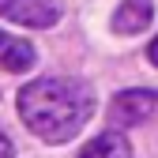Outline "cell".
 <instances>
[{
	"label": "cell",
	"mask_w": 158,
	"mask_h": 158,
	"mask_svg": "<svg viewBox=\"0 0 158 158\" xmlns=\"http://www.w3.org/2000/svg\"><path fill=\"white\" fill-rule=\"evenodd\" d=\"M19 117L42 143H68L94 117V87L75 75L34 79L19 90Z\"/></svg>",
	"instance_id": "obj_1"
},
{
	"label": "cell",
	"mask_w": 158,
	"mask_h": 158,
	"mask_svg": "<svg viewBox=\"0 0 158 158\" xmlns=\"http://www.w3.org/2000/svg\"><path fill=\"white\" fill-rule=\"evenodd\" d=\"M0 19L19 23V27L45 30V27H56L60 4L56 0H0Z\"/></svg>",
	"instance_id": "obj_3"
},
{
	"label": "cell",
	"mask_w": 158,
	"mask_h": 158,
	"mask_svg": "<svg viewBox=\"0 0 158 158\" xmlns=\"http://www.w3.org/2000/svg\"><path fill=\"white\" fill-rule=\"evenodd\" d=\"M75 158H132V143L124 139V132L121 128H113V132H102V135H94V139L79 151Z\"/></svg>",
	"instance_id": "obj_5"
},
{
	"label": "cell",
	"mask_w": 158,
	"mask_h": 158,
	"mask_svg": "<svg viewBox=\"0 0 158 158\" xmlns=\"http://www.w3.org/2000/svg\"><path fill=\"white\" fill-rule=\"evenodd\" d=\"M147 56H151V64H158V38L151 42V49H147Z\"/></svg>",
	"instance_id": "obj_8"
},
{
	"label": "cell",
	"mask_w": 158,
	"mask_h": 158,
	"mask_svg": "<svg viewBox=\"0 0 158 158\" xmlns=\"http://www.w3.org/2000/svg\"><path fill=\"white\" fill-rule=\"evenodd\" d=\"M11 154H15V147H11V139H8L4 132H0V158H11Z\"/></svg>",
	"instance_id": "obj_7"
},
{
	"label": "cell",
	"mask_w": 158,
	"mask_h": 158,
	"mask_svg": "<svg viewBox=\"0 0 158 158\" xmlns=\"http://www.w3.org/2000/svg\"><path fill=\"white\" fill-rule=\"evenodd\" d=\"M154 106H158V94L154 90L128 87V90H121L109 102V128H132V124H139V121H147V117L154 113Z\"/></svg>",
	"instance_id": "obj_2"
},
{
	"label": "cell",
	"mask_w": 158,
	"mask_h": 158,
	"mask_svg": "<svg viewBox=\"0 0 158 158\" xmlns=\"http://www.w3.org/2000/svg\"><path fill=\"white\" fill-rule=\"evenodd\" d=\"M4 42H8V34H4V30H0V45H4Z\"/></svg>",
	"instance_id": "obj_9"
},
{
	"label": "cell",
	"mask_w": 158,
	"mask_h": 158,
	"mask_svg": "<svg viewBox=\"0 0 158 158\" xmlns=\"http://www.w3.org/2000/svg\"><path fill=\"white\" fill-rule=\"evenodd\" d=\"M34 56L38 53L27 38H8L0 45V68L4 72H27V68H34Z\"/></svg>",
	"instance_id": "obj_6"
},
{
	"label": "cell",
	"mask_w": 158,
	"mask_h": 158,
	"mask_svg": "<svg viewBox=\"0 0 158 158\" xmlns=\"http://www.w3.org/2000/svg\"><path fill=\"white\" fill-rule=\"evenodd\" d=\"M154 19V0H121L113 11V34H143Z\"/></svg>",
	"instance_id": "obj_4"
}]
</instances>
